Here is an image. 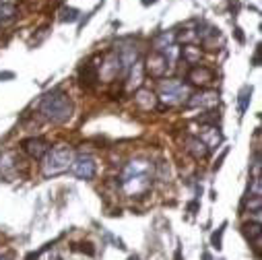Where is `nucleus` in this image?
Listing matches in <instances>:
<instances>
[{
    "label": "nucleus",
    "mask_w": 262,
    "mask_h": 260,
    "mask_svg": "<svg viewBox=\"0 0 262 260\" xmlns=\"http://www.w3.org/2000/svg\"><path fill=\"white\" fill-rule=\"evenodd\" d=\"M153 178V165L149 161L137 159V161H130L124 171H122V188L128 197H141L151 188V180Z\"/></svg>",
    "instance_id": "1"
},
{
    "label": "nucleus",
    "mask_w": 262,
    "mask_h": 260,
    "mask_svg": "<svg viewBox=\"0 0 262 260\" xmlns=\"http://www.w3.org/2000/svg\"><path fill=\"white\" fill-rule=\"evenodd\" d=\"M39 112L43 114L46 120H50L54 124H62L73 116V101L64 91L54 89L48 95H43V99L39 103Z\"/></svg>",
    "instance_id": "2"
},
{
    "label": "nucleus",
    "mask_w": 262,
    "mask_h": 260,
    "mask_svg": "<svg viewBox=\"0 0 262 260\" xmlns=\"http://www.w3.org/2000/svg\"><path fill=\"white\" fill-rule=\"evenodd\" d=\"M73 159H75V151H73L69 145H58V147H54V149L48 151L46 157H43V163H41V174H43V178H54V176H60V174H64V171H69Z\"/></svg>",
    "instance_id": "3"
},
{
    "label": "nucleus",
    "mask_w": 262,
    "mask_h": 260,
    "mask_svg": "<svg viewBox=\"0 0 262 260\" xmlns=\"http://www.w3.org/2000/svg\"><path fill=\"white\" fill-rule=\"evenodd\" d=\"M190 97L188 93V87L182 83V81H176V79H169V81H161V101L169 107V105H178L182 101H186Z\"/></svg>",
    "instance_id": "4"
},
{
    "label": "nucleus",
    "mask_w": 262,
    "mask_h": 260,
    "mask_svg": "<svg viewBox=\"0 0 262 260\" xmlns=\"http://www.w3.org/2000/svg\"><path fill=\"white\" fill-rule=\"evenodd\" d=\"M71 169L79 180H93L97 165H95V159L91 155H77L71 163Z\"/></svg>",
    "instance_id": "5"
},
{
    "label": "nucleus",
    "mask_w": 262,
    "mask_h": 260,
    "mask_svg": "<svg viewBox=\"0 0 262 260\" xmlns=\"http://www.w3.org/2000/svg\"><path fill=\"white\" fill-rule=\"evenodd\" d=\"M145 69H147V73H149L153 79H163L171 67L167 64V60H165V56H163L161 52H153V54H149V58H147V67H145Z\"/></svg>",
    "instance_id": "6"
},
{
    "label": "nucleus",
    "mask_w": 262,
    "mask_h": 260,
    "mask_svg": "<svg viewBox=\"0 0 262 260\" xmlns=\"http://www.w3.org/2000/svg\"><path fill=\"white\" fill-rule=\"evenodd\" d=\"M21 147H23V151H25L29 157H33V159H43L46 153L50 151L48 141H46V139H39V137H33V139L23 141Z\"/></svg>",
    "instance_id": "7"
},
{
    "label": "nucleus",
    "mask_w": 262,
    "mask_h": 260,
    "mask_svg": "<svg viewBox=\"0 0 262 260\" xmlns=\"http://www.w3.org/2000/svg\"><path fill=\"white\" fill-rule=\"evenodd\" d=\"M188 81H190L192 85L207 87V85H211V83L215 81V73H213L211 69H207V67H201V64H196V67H192L190 73H188Z\"/></svg>",
    "instance_id": "8"
},
{
    "label": "nucleus",
    "mask_w": 262,
    "mask_h": 260,
    "mask_svg": "<svg viewBox=\"0 0 262 260\" xmlns=\"http://www.w3.org/2000/svg\"><path fill=\"white\" fill-rule=\"evenodd\" d=\"M219 103V93L217 91H201V93H196V95H190L188 99V105L190 107H215Z\"/></svg>",
    "instance_id": "9"
},
{
    "label": "nucleus",
    "mask_w": 262,
    "mask_h": 260,
    "mask_svg": "<svg viewBox=\"0 0 262 260\" xmlns=\"http://www.w3.org/2000/svg\"><path fill=\"white\" fill-rule=\"evenodd\" d=\"M79 79H81V85H83L85 89L95 87V85H97V81H99V64L87 62L85 67L81 69V73H79Z\"/></svg>",
    "instance_id": "10"
},
{
    "label": "nucleus",
    "mask_w": 262,
    "mask_h": 260,
    "mask_svg": "<svg viewBox=\"0 0 262 260\" xmlns=\"http://www.w3.org/2000/svg\"><path fill=\"white\" fill-rule=\"evenodd\" d=\"M135 103H137L143 112H151V110H155V105H157V97H155V93L149 91V89H139V91L135 93Z\"/></svg>",
    "instance_id": "11"
},
{
    "label": "nucleus",
    "mask_w": 262,
    "mask_h": 260,
    "mask_svg": "<svg viewBox=\"0 0 262 260\" xmlns=\"http://www.w3.org/2000/svg\"><path fill=\"white\" fill-rule=\"evenodd\" d=\"M186 151H188L194 159H205V157L209 155L207 145H205L201 139H194V137H190V139L186 141Z\"/></svg>",
    "instance_id": "12"
},
{
    "label": "nucleus",
    "mask_w": 262,
    "mask_h": 260,
    "mask_svg": "<svg viewBox=\"0 0 262 260\" xmlns=\"http://www.w3.org/2000/svg\"><path fill=\"white\" fill-rule=\"evenodd\" d=\"M17 15V3L15 0H0V25L13 21Z\"/></svg>",
    "instance_id": "13"
},
{
    "label": "nucleus",
    "mask_w": 262,
    "mask_h": 260,
    "mask_svg": "<svg viewBox=\"0 0 262 260\" xmlns=\"http://www.w3.org/2000/svg\"><path fill=\"white\" fill-rule=\"evenodd\" d=\"M199 139L207 145L209 151H211V149H217V145L221 143V135L217 133V126H207L205 133H203V137H199Z\"/></svg>",
    "instance_id": "14"
},
{
    "label": "nucleus",
    "mask_w": 262,
    "mask_h": 260,
    "mask_svg": "<svg viewBox=\"0 0 262 260\" xmlns=\"http://www.w3.org/2000/svg\"><path fill=\"white\" fill-rule=\"evenodd\" d=\"M244 233H246V237L254 244L256 254H260V223H258V221H256V223H246V225H244Z\"/></svg>",
    "instance_id": "15"
},
{
    "label": "nucleus",
    "mask_w": 262,
    "mask_h": 260,
    "mask_svg": "<svg viewBox=\"0 0 262 260\" xmlns=\"http://www.w3.org/2000/svg\"><path fill=\"white\" fill-rule=\"evenodd\" d=\"M173 39H176V35H173V33H167V31L159 33V35L155 37V41H153V46H155V52H163L165 48H169V46L173 44Z\"/></svg>",
    "instance_id": "16"
},
{
    "label": "nucleus",
    "mask_w": 262,
    "mask_h": 260,
    "mask_svg": "<svg viewBox=\"0 0 262 260\" xmlns=\"http://www.w3.org/2000/svg\"><path fill=\"white\" fill-rule=\"evenodd\" d=\"M180 56L188 62V64H196L201 60V48H196V46H186L184 50H180Z\"/></svg>",
    "instance_id": "17"
},
{
    "label": "nucleus",
    "mask_w": 262,
    "mask_h": 260,
    "mask_svg": "<svg viewBox=\"0 0 262 260\" xmlns=\"http://www.w3.org/2000/svg\"><path fill=\"white\" fill-rule=\"evenodd\" d=\"M79 19V11L77 9H69V7H64L62 11H60V21H64V23H73V21H77Z\"/></svg>",
    "instance_id": "18"
},
{
    "label": "nucleus",
    "mask_w": 262,
    "mask_h": 260,
    "mask_svg": "<svg viewBox=\"0 0 262 260\" xmlns=\"http://www.w3.org/2000/svg\"><path fill=\"white\" fill-rule=\"evenodd\" d=\"M250 95H252V89H250V87H244V89H242V93H239V112H242V114L248 110Z\"/></svg>",
    "instance_id": "19"
},
{
    "label": "nucleus",
    "mask_w": 262,
    "mask_h": 260,
    "mask_svg": "<svg viewBox=\"0 0 262 260\" xmlns=\"http://www.w3.org/2000/svg\"><path fill=\"white\" fill-rule=\"evenodd\" d=\"M223 231H225V223H223V225L219 227V231H215V233H213V237H211V242H213V246H215L217 250H221V248H223V242H221V240H223Z\"/></svg>",
    "instance_id": "20"
},
{
    "label": "nucleus",
    "mask_w": 262,
    "mask_h": 260,
    "mask_svg": "<svg viewBox=\"0 0 262 260\" xmlns=\"http://www.w3.org/2000/svg\"><path fill=\"white\" fill-rule=\"evenodd\" d=\"M141 3H143L145 7H149V5H155V3H157V0H141Z\"/></svg>",
    "instance_id": "21"
},
{
    "label": "nucleus",
    "mask_w": 262,
    "mask_h": 260,
    "mask_svg": "<svg viewBox=\"0 0 262 260\" xmlns=\"http://www.w3.org/2000/svg\"><path fill=\"white\" fill-rule=\"evenodd\" d=\"M0 260H9V256H5V254H0Z\"/></svg>",
    "instance_id": "22"
},
{
    "label": "nucleus",
    "mask_w": 262,
    "mask_h": 260,
    "mask_svg": "<svg viewBox=\"0 0 262 260\" xmlns=\"http://www.w3.org/2000/svg\"><path fill=\"white\" fill-rule=\"evenodd\" d=\"M128 260H141V258H139V256H130Z\"/></svg>",
    "instance_id": "23"
},
{
    "label": "nucleus",
    "mask_w": 262,
    "mask_h": 260,
    "mask_svg": "<svg viewBox=\"0 0 262 260\" xmlns=\"http://www.w3.org/2000/svg\"><path fill=\"white\" fill-rule=\"evenodd\" d=\"M203 258H205V260H211V256H209V254H205V256H203Z\"/></svg>",
    "instance_id": "24"
}]
</instances>
